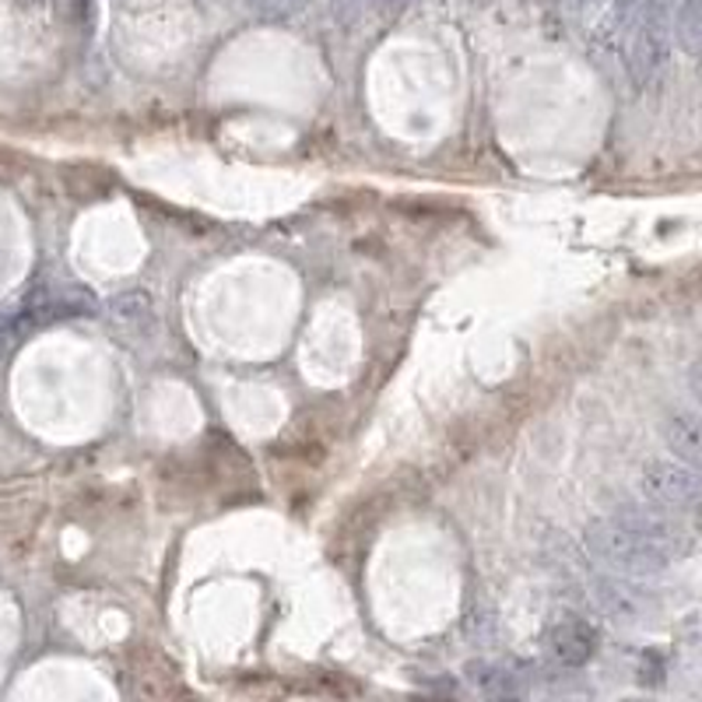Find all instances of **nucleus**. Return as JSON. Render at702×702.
<instances>
[{
    "mask_svg": "<svg viewBox=\"0 0 702 702\" xmlns=\"http://www.w3.org/2000/svg\"><path fill=\"white\" fill-rule=\"evenodd\" d=\"M586 544H591V552L604 565H612L615 573H625V576H650L671 562L650 538H642V530L625 514L591 523Z\"/></svg>",
    "mask_w": 702,
    "mask_h": 702,
    "instance_id": "f257e3e1",
    "label": "nucleus"
},
{
    "mask_svg": "<svg viewBox=\"0 0 702 702\" xmlns=\"http://www.w3.org/2000/svg\"><path fill=\"white\" fill-rule=\"evenodd\" d=\"M639 488L657 509H692L699 503V474L685 461H650L639 474Z\"/></svg>",
    "mask_w": 702,
    "mask_h": 702,
    "instance_id": "f03ea898",
    "label": "nucleus"
},
{
    "mask_svg": "<svg viewBox=\"0 0 702 702\" xmlns=\"http://www.w3.org/2000/svg\"><path fill=\"white\" fill-rule=\"evenodd\" d=\"M544 650L562 668H583L597 654V633L586 622H559L548 629Z\"/></svg>",
    "mask_w": 702,
    "mask_h": 702,
    "instance_id": "7ed1b4c3",
    "label": "nucleus"
},
{
    "mask_svg": "<svg viewBox=\"0 0 702 702\" xmlns=\"http://www.w3.org/2000/svg\"><path fill=\"white\" fill-rule=\"evenodd\" d=\"M642 576H625V573H615L601 583V604L608 608L612 615H622V618H636L642 608H647V597H642V586L636 583Z\"/></svg>",
    "mask_w": 702,
    "mask_h": 702,
    "instance_id": "20e7f679",
    "label": "nucleus"
},
{
    "mask_svg": "<svg viewBox=\"0 0 702 702\" xmlns=\"http://www.w3.org/2000/svg\"><path fill=\"white\" fill-rule=\"evenodd\" d=\"M663 440H668L674 461H685L692 467L699 464V422L692 411H674L663 425Z\"/></svg>",
    "mask_w": 702,
    "mask_h": 702,
    "instance_id": "39448f33",
    "label": "nucleus"
},
{
    "mask_svg": "<svg viewBox=\"0 0 702 702\" xmlns=\"http://www.w3.org/2000/svg\"><path fill=\"white\" fill-rule=\"evenodd\" d=\"M674 40L681 43L689 56L699 53L702 43V0H681V8L674 11Z\"/></svg>",
    "mask_w": 702,
    "mask_h": 702,
    "instance_id": "423d86ee",
    "label": "nucleus"
},
{
    "mask_svg": "<svg viewBox=\"0 0 702 702\" xmlns=\"http://www.w3.org/2000/svg\"><path fill=\"white\" fill-rule=\"evenodd\" d=\"M471 681L474 685H478L482 692H488V695H514L517 689H514V674H509L506 668H499V663H471Z\"/></svg>",
    "mask_w": 702,
    "mask_h": 702,
    "instance_id": "0eeeda50",
    "label": "nucleus"
},
{
    "mask_svg": "<svg viewBox=\"0 0 702 702\" xmlns=\"http://www.w3.org/2000/svg\"><path fill=\"white\" fill-rule=\"evenodd\" d=\"M112 316L127 320V324H141V320H151V299L148 295H123L112 302Z\"/></svg>",
    "mask_w": 702,
    "mask_h": 702,
    "instance_id": "6e6552de",
    "label": "nucleus"
},
{
    "mask_svg": "<svg viewBox=\"0 0 702 702\" xmlns=\"http://www.w3.org/2000/svg\"><path fill=\"white\" fill-rule=\"evenodd\" d=\"M408 4H411V0H376V8L384 14H397V11H404Z\"/></svg>",
    "mask_w": 702,
    "mask_h": 702,
    "instance_id": "1a4fd4ad",
    "label": "nucleus"
}]
</instances>
